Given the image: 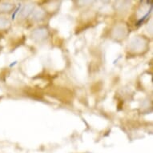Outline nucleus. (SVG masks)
Returning <instances> with one entry per match:
<instances>
[]
</instances>
